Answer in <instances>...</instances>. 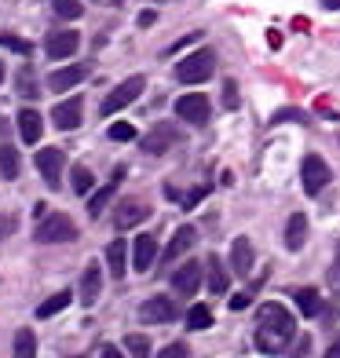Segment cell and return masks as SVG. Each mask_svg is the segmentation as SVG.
I'll return each instance as SVG.
<instances>
[{
	"label": "cell",
	"instance_id": "cell-1",
	"mask_svg": "<svg viewBox=\"0 0 340 358\" xmlns=\"http://www.w3.org/2000/svg\"><path fill=\"white\" fill-rule=\"evenodd\" d=\"M293 336H297L293 315H289L282 303H264L260 307V329H256V348L274 355V351H285V344Z\"/></svg>",
	"mask_w": 340,
	"mask_h": 358
},
{
	"label": "cell",
	"instance_id": "cell-2",
	"mask_svg": "<svg viewBox=\"0 0 340 358\" xmlns=\"http://www.w3.org/2000/svg\"><path fill=\"white\" fill-rule=\"evenodd\" d=\"M216 73V52L213 48H201V52L187 55L183 62H176V80H183V85H201Z\"/></svg>",
	"mask_w": 340,
	"mask_h": 358
},
{
	"label": "cell",
	"instance_id": "cell-3",
	"mask_svg": "<svg viewBox=\"0 0 340 358\" xmlns=\"http://www.w3.org/2000/svg\"><path fill=\"white\" fill-rule=\"evenodd\" d=\"M41 245H62V241H73L77 238V223L62 213H48L44 220H37V234H34Z\"/></svg>",
	"mask_w": 340,
	"mask_h": 358
},
{
	"label": "cell",
	"instance_id": "cell-4",
	"mask_svg": "<svg viewBox=\"0 0 340 358\" xmlns=\"http://www.w3.org/2000/svg\"><path fill=\"white\" fill-rule=\"evenodd\" d=\"M300 183H304V194L318 198V194L326 190V183H330V165L318 154H307L304 165H300Z\"/></svg>",
	"mask_w": 340,
	"mask_h": 358
},
{
	"label": "cell",
	"instance_id": "cell-5",
	"mask_svg": "<svg viewBox=\"0 0 340 358\" xmlns=\"http://www.w3.org/2000/svg\"><path fill=\"white\" fill-rule=\"evenodd\" d=\"M143 88H147V80H143L139 73H136V77H128V80H121V85L103 99V113H118V110H125L128 103H136L139 95H143Z\"/></svg>",
	"mask_w": 340,
	"mask_h": 358
},
{
	"label": "cell",
	"instance_id": "cell-6",
	"mask_svg": "<svg viewBox=\"0 0 340 358\" xmlns=\"http://www.w3.org/2000/svg\"><path fill=\"white\" fill-rule=\"evenodd\" d=\"M208 113H213V103H208V95H201V92H190L183 99H176V117L187 121V124H205Z\"/></svg>",
	"mask_w": 340,
	"mask_h": 358
},
{
	"label": "cell",
	"instance_id": "cell-7",
	"mask_svg": "<svg viewBox=\"0 0 340 358\" xmlns=\"http://www.w3.org/2000/svg\"><path fill=\"white\" fill-rule=\"evenodd\" d=\"M62 165H66V157H62L59 146H41V154H37V172L44 176V183L59 190L62 187Z\"/></svg>",
	"mask_w": 340,
	"mask_h": 358
},
{
	"label": "cell",
	"instance_id": "cell-8",
	"mask_svg": "<svg viewBox=\"0 0 340 358\" xmlns=\"http://www.w3.org/2000/svg\"><path fill=\"white\" fill-rule=\"evenodd\" d=\"M77 48H80V34H77V29H55V34L44 41L48 59H70Z\"/></svg>",
	"mask_w": 340,
	"mask_h": 358
},
{
	"label": "cell",
	"instance_id": "cell-9",
	"mask_svg": "<svg viewBox=\"0 0 340 358\" xmlns=\"http://www.w3.org/2000/svg\"><path fill=\"white\" fill-rule=\"evenodd\" d=\"M80 117H85V103H80V95H70V99H62V103L52 110V121H55V128H62V132L77 128Z\"/></svg>",
	"mask_w": 340,
	"mask_h": 358
},
{
	"label": "cell",
	"instance_id": "cell-10",
	"mask_svg": "<svg viewBox=\"0 0 340 358\" xmlns=\"http://www.w3.org/2000/svg\"><path fill=\"white\" fill-rule=\"evenodd\" d=\"M198 285H201V264H198V259H187L183 267H176V274H172V289H176V292L194 296V292H198Z\"/></svg>",
	"mask_w": 340,
	"mask_h": 358
},
{
	"label": "cell",
	"instance_id": "cell-11",
	"mask_svg": "<svg viewBox=\"0 0 340 358\" xmlns=\"http://www.w3.org/2000/svg\"><path fill=\"white\" fill-rule=\"evenodd\" d=\"M147 216H150L147 201H121V205H118V213H113V227H118V231H128V227L143 223Z\"/></svg>",
	"mask_w": 340,
	"mask_h": 358
},
{
	"label": "cell",
	"instance_id": "cell-12",
	"mask_svg": "<svg viewBox=\"0 0 340 358\" xmlns=\"http://www.w3.org/2000/svg\"><path fill=\"white\" fill-rule=\"evenodd\" d=\"M176 139H180L176 124H157L150 136H143V154H165Z\"/></svg>",
	"mask_w": 340,
	"mask_h": 358
},
{
	"label": "cell",
	"instance_id": "cell-13",
	"mask_svg": "<svg viewBox=\"0 0 340 358\" xmlns=\"http://www.w3.org/2000/svg\"><path fill=\"white\" fill-rule=\"evenodd\" d=\"M154 256H157V238H154V234H139V238L132 241V267H136L139 274L150 271Z\"/></svg>",
	"mask_w": 340,
	"mask_h": 358
},
{
	"label": "cell",
	"instance_id": "cell-14",
	"mask_svg": "<svg viewBox=\"0 0 340 358\" xmlns=\"http://www.w3.org/2000/svg\"><path fill=\"white\" fill-rule=\"evenodd\" d=\"M139 315H143V322H176V303L169 300V296H150L147 303L139 307Z\"/></svg>",
	"mask_w": 340,
	"mask_h": 358
},
{
	"label": "cell",
	"instance_id": "cell-15",
	"mask_svg": "<svg viewBox=\"0 0 340 358\" xmlns=\"http://www.w3.org/2000/svg\"><path fill=\"white\" fill-rule=\"evenodd\" d=\"M194 241H198V231H194V227H180V231L172 234L169 249L161 252V259H165V264H172V259H180L183 252H190V249H194Z\"/></svg>",
	"mask_w": 340,
	"mask_h": 358
},
{
	"label": "cell",
	"instance_id": "cell-16",
	"mask_svg": "<svg viewBox=\"0 0 340 358\" xmlns=\"http://www.w3.org/2000/svg\"><path fill=\"white\" fill-rule=\"evenodd\" d=\"M253 259H256V252H253V241L249 238H234V245H231V267H234V274H246L253 271Z\"/></svg>",
	"mask_w": 340,
	"mask_h": 358
},
{
	"label": "cell",
	"instance_id": "cell-17",
	"mask_svg": "<svg viewBox=\"0 0 340 358\" xmlns=\"http://www.w3.org/2000/svg\"><path fill=\"white\" fill-rule=\"evenodd\" d=\"M85 77H88L85 66H62V70H55L52 77H48V88H52V92H70V88H77Z\"/></svg>",
	"mask_w": 340,
	"mask_h": 358
},
{
	"label": "cell",
	"instance_id": "cell-18",
	"mask_svg": "<svg viewBox=\"0 0 340 358\" xmlns=\"http://www.w3.org/2000/svg\"><path fill=\"white\" fill-rule=\"evenodd\" d=\"M99 289H103V274H99V264H88L85 274H80V303H95L99 300Z\"/></svg>",
	"mask_w": 340,
	"mask_h": 358
},
{
	"label": "cell",
	"instance_id": "cell-19",
	"mask_svg": "<svg viewBox=\"0 0 340 358\" xmlns=\"http://www.w3.org/2000/svg\"><path fill=\"white\" fill-rule=\"evenodd\" d=\"M121 176H125V169H113V176H110V183H103V190L95 194V198L88 201V213L99 220V213H106V205H110V198L118 194V183H121Z\"/></svg>",
	"mask_w": 340,
	"mask_h": 358
},
{
	"label": "cell",
	"instance_id": "cell-20",
	"mask_svg": "<svg viewBox=\"0 0 340 358\" xmlns=\"http://www.w3.org/2000/svg\"><path fill=\"white\" fill-rule=\"evenodd\" d=\"M304 238H307V216L304 213H293L285 223V249L289 252H300L304 249Z\"/></svg>",
	"mask_w": 340,
	"mask_h": 358
},
{
	"label": "cell",
	"instance_id": "cell-21",
	"mask_svg": "<svg viewBox=\"0 0 340 358\" xmlns=\"http://www.w3.org/2000/svg\"><path fill=\"white\" fill-rule=\"evenodd\" d=\"M41 113L37 110H22L19 113V132H22V143H29V146H34V143H41Z\"/></svg>",
	"mask_w": 340,
	"mask_h": 358
},
{
	"label": "cell",
	"instance_id": "cell-22",
	"mask_svg": "<svg viewBox=\"0 0 340 358\" xmlns=\"http://www.w3.org/2000/svg\"><path fill=\"white\" fill-rule=\"evenodd\" d=\"M106 267L113 278H125V271H128V259H125V241H110V249H106Z\"/></svg>",
	"mask_w": 340,
	"mask_h": 358
},
{
	"label": "cell",
	"instance_id": "cell-23",
	"mask_svg": "<svg viewBox=\"0 0 340 358\" xmlns=\"http://www.w3.org/2000/svg\"><path fill=\"white\" fill-rule=\"evenodd\" d=\"M15 358H37V336H34V329H19V333H15Z\"/></svg>",
	"mask_w": 340,
	"mask_h": 358
},
{
	"label": "cell",
	"instance_id": "cell-24",
	"mask_svg": "<svg viewBox=\"0 0 340 358\" xmlns=\"http://www.w3.org/2000/svg\"><path fill=\"white\" fill-rule=\"evenodd\" d=\"M227 285H231V278H227L223 264L213 256V259H208V289H213V292H227Z\"/></svg>",
	"mask_w": 340,
	"mask_h": 358
},
{
	"label": "cell",
	"instance_id": "cell-25",
	"mask_svg": "<svg viewBox=\"0 0 340 358\" xmlns=\"http://www.w3.org/2000/svg\"><path fill=\"white\" fill-rule=\"evenodd\" d=\"M208 325H213V311L205 303H194L187 311V329H208Z\"/></svg>",
	"mask_w": 340,
	"mask_h": 358
},
{
	"label": "cell",
	"instance_id": "cell-26",
	"mask_svg": "<svg viewBox=\"0 0 340 358\" xmlns=\"http://www.w3.org/2000/svg\"><path fill=\"white\" fill-rule=\"evenodd\" d=\"M66 303H70V292H55V296H48V300L37 307V318H52V315H59Z\"/></svg>",
	"mask_w": 340,
	"mask_h": 358
},
{
	"label": "cell",
	"instance_id": "cell-27",
	"mask_svg": "<svg viewBox=\"0 0 340 358\" xmlns=\"http://www.w3.org/2000/svg\"><path fill=\"white\" fill-rule=\"evenodd\" d=\"M297 307H300V311H304L307 318H311V315H318V311H322V300H318V292H315V289H300V292H297Z\"/></svg>",
	"mask_w": 340,
	"mask_h": 358
},
{
	"label": "cell",
	"instance_id": "cell-28",
	"mask_svg": "<svg viewBox=\"0 0 340 358\" xmlns=\"http://www.w3.org/2000/svg\"><path fill=\"white\" fill-rule=\"evenodd\" d=\"M0 176H4V179L19 176V154H15L11 146H0Z\"/></svg>",
	"mask_w": 340,
	"mask_h": 358
},
{
	"label": "cell",
	"instance_id": "cell-29",
	"mask_svg": "<svg viewBox=\"0 0 340 358\" xmlns=\"http://www.w3.org/2000/svg\"><path fill=\"white\" fill-rule=\"evenodd\" d=\"M52 11L59 15V19H80L85 15V8H80V0H52Z\"/></svg>",
	"mask_w": 340,
	"mask_h": 358
},
{
	"label": "cell",
	"instance_id": "cell-30",
	"mask_svg": "<svg viewBox=\"0 0 340 358\" xmlns=\"http://www.w3.org/2000/svg\"><path fill=\"white\" fill-rule=\"evenodd\" d=\"M70 183H73V190H77V194H88V190H92V183H95V176H92L85 165H73Z\"/></svg>",
	"mask_w": 340,
	"mask_h": 358
},
{
	"label": "cell",
	"instance_id": "cell-31",
	"mask_svg": "<svg viewBox=\"0 0 340 358\" xmlns=\"http://www.w3.org/2000/svg\"><path fill=\"white\" fill-rule=\"evenodd\" d=\"M125 348L132 351V358H150V340L143 336V333H132V336L125 340Z\"/></svg>",
	"mask_w": 340,
	"mask_h": 358
},
{
	"label": "cell",
	"instance_id": "cell-32",
	"mask_svg": "<svg viewBox=\"0 0 340 358\" xmlns=\"http://www.w3.org/2000/svg\"><path fill=\"white\" fill-rule=\"evenodd\" d=\"M110 139L113 143H132L136 139V128L128 124V121H118V124H110Z\"/></svg>",
	"mask_w": 340,
	"mask_h": 358
},
{
	"label": "cell",
	"instance_id": "cell-33",
	"mask_svg": "<svg viewBox=\"0 0 340 358\" xmlns=\"http://www.w3.org/2000/svg\"><path fill=\"white\" fill-rule=\"evenodd\" d=\"M0 44L11 48V52H19V55H29V52H34V44L22 41V37H15V34H4V37H0Z\"/></svg>",
	"mask_w": 340,
	"mask_h": 358
},
{
	"label": "cell",
	"instance_id": "cell-34",
	"mask_svg": "<svg viewBox=\"0 0 340 358\" xmlns=\"http://www.w3.org/2000/svg\"><path fill=\"white\" fill-rule=\"evenodd\" d=\"M19 231V216L15 213H0V241H4L8 234H15Z\"/></svg>",
	"mask_w": 340,
	"mask_h": 358
},
{
	"label": "cell",
	"instance_id": "cell-35",
	"mask_svg": "<svg viewBox=\"0 0 340 358\" xmlns=\"http://www.w3.org/2000/svg\"><path fill=\"white\" fill-rule=\"evenodd\" d=\"M330 285H333V292H340V245H337V252H333V264H330Z\"/></svg>",
	"mask_w": 340,
	"mask_h": 358
},
{
	"label": "cell",
	"instance_id": "cell-36",
	"mask_svg": "<svg viewBox=\"0 0 340 358\" xmlns=\"http://www.w3.org/2000/svg\"><path fill=\"white\" fill-rule=\"evenodd\" d=\"M223 106L227 110L238 106V85H234V80H227V85H223Z\"/></svg>",
	"mask_w": 340,
	"mask_h": 358
},
{
	"label": "cell",
	"instance_id": "cell-37",
	"mask_svg": "<svg viewBox=\"0 0 340 358\" xmlns=\"http://www.w3.org/2000/svg\"><path fill=\"white\" fill-rule=\"evenodd\" d=\"M157 358H187V344H180V340H176V344L161 348V351H157Z\"/></svg>",
	"mask_w": 340,
	"mask_h": 358
},
{
	"label": "cell",
	"instance_id": "cell-38",
	"mask_svg": "<svg viewBox=\"0 0 340 358\" xmlns=\"http://www.w3.org/2000/svg\"><path fill=\"white\" fill-rule=\"evenodd\" d=\"M249 303H253V292H238V296H231V311H246Z\"/></svg>",
	"mask_w": 340,
	"mask_h": 358
},
{
	"label": "cell",
	"instance_id": "cell-39",
	"mask_svg": "<svg viewBox=\"0 0 340 358\" xmlns=\"http://www.w3.org/2000/svg\"><path fill=\"white\" fill-rule=\"evenodd\" d=\"M201 37H205V34H187V37H183V41H176V44H172V48H169V52H183V48H187V44H198V41H201Z\"/></svg>",
	"mask_w": 340,
	"mask_h": 358
},
{
	"label": "cell",
	"instance_id": "cell-40",
	"mask_svg": "<svg viewBox=\"0 0 340 358\" xmlns=\"http://www.w3.org/2000/svg\"><path fill=\"white\" fill-rule=\"evenodd\" d=\"M307 348H311V340H307V336H300L297 344H293V351H289V355H307Z\"/></svg>",
	"mask_w": 340,
	"mask_h": 358
},
{
	"label": "cell",
	"instance_id": "cell-41",
	"mask_svg": "<svg viewBox=\"0 0 340 358\" xmlns=\"http://www.w3.org/2000/svg\"><path fill=\"white\" fill-rule=\"evenodd\" d=\"M99 358H121V351H118V348H113V344H106V348L99 351Z\"/></svg>",
	"mask_w": 340,
	"mask_h": 358
},
{
	"label": "cell",
	"instance_id": "cell-42",
	"mask_svg": "<svg viewBox=\"0 0 340 358\" xmlns=\"http://www.w3.org/2000/svg\"><path fill=\"white\" fill-rule=\"evenodd\" d=\"M154 19H157L154 11H143V15H139V26H154Z\"/></svg>",
	"mask_w": 340,
	"mask_h": 358
},
{
	"label": "cell",
	"instance_id": "cell-43",
	"mask_svg": "<svg viewBox=\"0 0 340 358\" xmlns=\"http://www.w3.org/2000/svg\"><path fill=\"white\" fill-rule=\"evenodd\" d=\"M326 358H340V336L330 344V351H326Z\"/></svg>",
	"mask_w": 340,
	"mask_h": 358
},
{
	"label": "cell",
	"instance_id": "cell-44",
	"mask_svg": "<svg viewBox=\"0 0 340 358\" xmlns=\"http://www.w3.org/2000/svg\"><path fill=\"white\" fill-rule=\"evenodd\" d=\"M267 44H271V48H282V34H274V29H271V34H267Z\"/></svg>",
	"mask_w": 340,
	"mask_h": 358
},
{
	"label": "cell",
	"instance_id": "cell-45",
	"mask_svg": "<svg viewBox=\"0 0 340 358\" xmlns=\"http://www.w3.org/2000/svg\"><path fill=\"white\" fill-rule=\"evenodd\" d=\"M322 4H330L333 11H340V0H322Z\"/></svg>",
	"mask_w": 340,
	"mask_h": 358
},
{
	"label": "cell",
	"instance_id": "cell-46",
	"mask_svg": "<svg viewBox=\"0 0 340 358\" xmlns=\"http://www.w3.org/2000/svg\"><path fill=\"white\" fill-rule=\"evenodd\" d=\"M106 4H121V0H106Z\"/></svg>",
	"mask_w": 340,
	"mask_h": 358
},
{
	"label": "cell",
	"instance_id": "cell-47",
	"mask_svg": "<svg viewBox=\"0 0 340 358\" xmlns=\"http://www.w3.org/2000/svg\"><path fill=\"white\" fill-rule=\"evenodd\" d=\"M0 80H4V66H0Z\"/></svg>",
	"mask_w": 340,
	"mask_h": 358
}]
</instances>
